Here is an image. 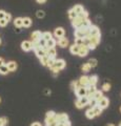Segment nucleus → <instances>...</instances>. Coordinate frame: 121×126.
Segmentation results:
<instances>
[{
	"instance_id": "obj_11",
	"label": "nucleus",
	"mask_w": 121,
	"mask_h": 126,
	"mask_svg": "<svg viewBox=\"0 0 121 126\" xmlns=\"http://www.w3.org/2000/svg\"><path fill=\"white\" fill-rule=\"evenodd\" d=\"M65 64L66 63H65V61L63 60V59H58V60H55V64H54L53 67H56L59 70H61V69H63L65 67Z\"/></svg>"
},
{
	"instance_id": "obj_15",
	"label": "nucleus",
	"mask_w": 121,
	"mask_h": 126,
	"mask_svg": "<svg viewBox=\"0 0 121 126\" xmlns=\"http://www.w3.org/2000/svg\"><path fill=\"white\" fill-rule=\"evenodd\" d=\"M58 45H59L60 47H62V48H64V47L69 46V39L65 38V37H62V38H59L58 39Z\"/></svg>"
},
{
	"instance_id": "obj_9",
	"label": "nucleus",
	"mask_w": 121,
	"mask_h": 126,
	"mask_svg": "<svg viewBox=\"0 0 121 126\" xmlns=\"http://www.w3.org/2000/svg\"><path fill=\"white\" fill-rule=\"evenodd\" d=\"M58 122L55 119V116L53 117H45V125L48 126H57Z\"/></svg>"
},
{
	"instance_id": "obj_3",
	"label": "nucleus",
	"mask_w": 121,
	"mask_h": 126,
	"mask_svg": "<svg viewBox=\"0 0 121 126\" xmlns=\"http://www.w3.org/2000/svg\"><path fill=\"white\" fill-rule=\"evenodd\" d=\"M108 104H110V100H108L106 97H102L98 102H97V105H98L99 107H101L102 109L108 107Z\"/></svg>"
},
{
	"instance_id": "obj_25",
	"label": "nucleus",
	"mask_w": 121,
	"mask_h": 126,
	"mask_svg": "<svg viewBox=\"0 0 121 126\" xmlns=\"http://www.w3.org/2000/svg\"><path fill=\"white\" fill-rule=\"evenodd\" d=\"M14 25L16 26V27H18V29H20V27H22V26H23L22 18H21V17H18V18L15 19V20H14Z\"/></svg>"
},
{
	"instance_id": "obj_17",
	"label": "nucleus",
	"mask_w": 121,
	"mask_h": 126,
	"mask_svg": "<svg viewBox=\"0 0 121 126\" xmlns=\"http://www.w3.org/2000/svg\"><path fill=\"white\" fill-rule=\"evenodd\" d=\"M7 66V68H9L10 72H15V70L17 69V63L15 61H10L7 62V64H5Z\"/></svg>"
},
{
	"instance_id": "obj_29",
	"label": "nucleus",
	"mask_w": 121,
	"mask_h": 126,
	"mask_svg": "<svg viewBox=\"0 0 121 126\" xmlns=\"http://www.w3.org/2000/svg\"><path fill=\"white\" fill-rule=\"evenodd\" d=\"M68 14H69V18L71 19V20H74L77 16H78V14L76 13L75 11H74L73 9H71V10H69V12H68Z\"/></svg>"
},
{
	"instance_id": "obj_38",
	"label": "nucleus",
	"mask_w": 121,
	"mask_h": 126,
	"mask_svg": "<svg viewBox=\"0 0 121 126\" xmlns=\"http://www.w3.org/2000/svg\"><path fill=\"white\" fill-rule=\"evenodd\" d=\"M91 25H92V23H91V21H89V19L87 18V19H85V20L83 21L82 26H81V27H86V29H88Z\"/></svg>"
},
{
	"instance_id": "obj_58",
	"label": "nucleus",
	"mask_w": 121,
	"mask_h": 126,
	"mask_svg": "<svg viewBox=\"0 0 121 126\" xmlns=\"http://www.w3.org/2000/svg\"><path fill=\"white\" fill-rule=\"evenodd\" d=\"M120 112H121V107H120Z\"/></svg>"
},
{
	"instance_id": "obj_37",
	"label": "nucleus",
	"mask_w": 121,
	"mask_h": 126,
	"mask_svg": "<svg viewBox=\"0 0 121 126\" xmlns=\"http://www.w3.org/2000/svg\"><path fill=\"white\" fill-rule=\"evenodd\" d=\"M55 60H56L55 58H50L49 61H48V64H46V66H48V67H50V68H52L53 66H54V64H55Z\"/></svg>"
},
{
	"instance_id": "obj_54",
	"label": "nucleus",
	"mask_w": 121,
	"mask_h": 126,
	"mask_svg": "<svg viewBox=\"0 0 121 126\" xmlns=\"http://www.w3.org/2000/svg\"><path fill=\"white\" fill-rule=\"evenodd\" d=\"M106 126H115V125H114V124H107Z\"/></svg>"
},
{
	"instance_id": "obj_7",
	"label": "nucleus",
	"mask_w": 121,
	"mask_h": 126,
	"mask_svg": "<svg viewBox=\"0 0 121 126\" xmlns=\"http://www.w3.org/2000/svg\"><path fill=\"white\" fill-rule=\"evenodd\" d=\"M55 119L58 123H63L64 121L69 120V116L66 113H55Z\"/></svg>"
},
{
	"instance_id": "obj_28",
	"label": "nucleus",
	"mask_w": 121,
	"mask_h": 126,
	"mask_svg": "<svg viewBox=\"0 0 121 126\" xmlns=\"http://www.w3.org/2000/svg\"><path fill=\"white\" fill-rule=\"evenodd\" d=\"M73 10L75 11L78 15H79V14H81V13H82V12L84 11V7H83L82 5H80V4H76L75 6L73 7Z\"/></svg>"
},
{
	"instance_id": "obj_20",
	"label": "nucleus",
	"mask_w": 121,
	"mask_h": 126,
	"mask_svg": "<svg viewBox=\"0 0 121 126\" xmlns=\"http://www.w3.org/2000/svg\"><path fill=\"white\" fill-rule=\"evenodd\" d=\"M103 97V93H102V90H96L95 94H93V99L94 100H96L97 102H98L101 98Z\"/></svg>"
},
{
	"instance_id": "obj_4",
	"label": "nucleus",
	"mask_w": 121,
	"mask_h": 126,
	"mask_svg": "<svg viewBox=\"0 0 121 126\" xmlns=\"http://www.w3.org/2000/svg\"><path fill=\"white\" fill-rule=\"evenodd\" d=\"M75 94H76V96L78 97V98H81V97H85L86 96V94H87V92H86V87L85 86H79L76 90H75Z\"/></svg>"
},
{
	"instance_id": "obj_59",
	"label": "nucleus",
	"mask_w": 121,
	"mask_h": 126,
	"mask_svg": "<svg viewBox=\"0 0 121 126\" xmlns=\"http://www.w3.org/2000/svg\"><path fill=\"white\" fill-rule=\"evenodd\" d=\"M45 126H48V125H45Z\"/></svg>"
},
{
	"instance_id": "obj_24",
	"label": "nucleus",
	"mask_w": 121,
	"mask_h": 126,
	"mask_svg": "<svg viewBox=\"0 0 121 126\" xmlns=\"http://www.w3.org/2000/svg\"><path fill=\"white\" fill-rule=\"evenodd\" d=\"M85 116H86V118H87V119H89V120H92V119H94V118L96 117L95 113H94L93 108H88L86 111H85Z\"/></svg>"
},
{
	"instance_id": "obj_21",
	"label": "nucleus",
	"mask_w": 121,
	"mask_h": 126,
	"mask_svg": "<svg viewBox=\"0 0 121 126\" xmlns=\"http://www.w3.org/2000/svg\"><path fill=\"white\" fill-rule=\"evenodd\" d=\"M98 82V76L93 75V76L88 77V85H96Z\"/></svg>"
},
{
	"instance_id": "obj_5",
	"label": "nucleus",
	"mask_w": 121,
	"mask_h": 126,
	"mask_svg": "<svg viewBox=\"0 0 121 126\" xmlns=\"http://www.w3.org/2000/svg\"><path fill=\"white\" fill-rule=\"evenodd\" d=\"M98 35H100V30L98 26L96 25H91L88 27V36H98ZM87 37V36H86Z\"/></svg>"
},
{
	"instance_id": "obj_46",
	"label": "nucleus",
	"mask_w": 121,
	"mask_h": 126,
	"mask_svg": "<svg viewBox=\"0 0 121 126\" xmlns=\"http://www.w3.org/2000/svg\"><path fill=\"white\" fill-rule=\"evenodd\" d=\"M7 23H9V22H6L4 19H0V26H1V27L6 26V25H7Z\"/></svg>"
},
{
	"instance_id": "obj_40",
	"label": "nucleus",
	"mask_w": 121,
	"mask_h": 126,
	"mask_svg": "<svg viewBox=\"0 0 121 126\" xmlns=\"http://www.w3.org/2000/svg\"><path fill=\"white\" fill-rule=\"evenodd\" d=\"M111 89V84L110 83H104L102 85V90L103 92H108Z\"/></svg>"
},
{
	"instance_id": "obj_57",
	"label": "nucleus",
	"mask_w": 121,
	"mask_h": 126,
	"mask_svg": "<svg viewBox=\"0 0 121 126\" xmlns=\"http://www.w3.org/2000/svg\"><path fill=\"white\" fill-rule=\"evenodd\" d=\"M0 44H1V40H0Z\"/></svg>"
},
{
	"instance_id": "obj_34",
	"label": "nucleus",
	"mask_w": 121,
	"mask_h": 126,
	"mask_svg": "<svg viewBox=\"0 0 121 126\" xmlns=\"http://www.w3.org/2000/svg\"><path fill=\"white\" fill-rule=\"evenodd\" d=\"M81 69H82V72H83V73H88L89 70H91V66H89L88 63H85V64L82 65Z\"/></svg>"
},
{
	"instance_id": "obj_6",
	"label": "nucleus",
	"mask_w": 121,
	"mask_h": 126,
	"mask_svg": "<svg viewBox=\"0 0 121 126\" xmlns=\"http://www.w3.org/2000/svg\"><path fill=\"white\" fill-rule=\"evenodd\" d=\"M87 38H88V41H89L88 44H94V45L97 46L100 43L101 35H98V36H87Z\"/></svg>"
},
{
	"instance_id": "obj_33",
	"label": "nucleus",
	"mask_w": 121,
	"mask_h": 126,
	"mask_svg": "<svg viewBox=\"0 0 121 126\" xmlns=\"http://www.w3.org/2000/svg\"><path fill=\"white\" fill-rule=\"evenodd\" d=\"M80 86V83H79V81L78 80H75V81H73L72 83H71V88L73 89V90H76L78 87Z\"/></svg>"
},
{
	"instance_id": "obj_43",
	"label": "nucleus",
	"mask_w": 121,
	"mask_h": 126,
	"mask_svg": "<svg viewBox=\"0 0 121 126\" xmlns=\"http://www.w3.org/2000/svg\"><path fill=\"white\" fill-rule=\"evenodd\" d=\"M74 44H77V45H83V39L81 38H75V43Z\"/></svg>"
},
{
	"instance_id": "obj_22",
	"label": "nucleus",
	"mask_w": 121,
	"mask_h": 126,
	"mask_svg": "<svg viewBox=\"0 0 121 126\" xmlns=\"http://www.w3.org/2000/svg\"><path fill=\"white\" fill-rule=\"evenodd\" d=\"M79 48H80L79 45L73 44L71 47H69V52H71L72 55H78V53H79Z\"/></svg>"
},
{
	"instance_id": "obj_12",
	"label": "nucleus",
	"mask_w": 121,
	"mask_h": 126,
	"mask_svg": "<svg viewBox=\"0 0 121 126\" xmlns=\"http://www.w3.org/2000/svg\"><path fill=\"white\" fill-rule=\"evenodd\" d=\"M21 48L24 50V52H30L31 49L33 48V44H32V41H23L21 43Z\"/></svg>"
},
{
	"instance_id": "obj_31",
	"label": "nucleus",
	"mask_w": 121,
	"mask_h": 126,
	"mask_svg": "<svg viewBox=\"0 0 121 126\" xmlns=\"http://www.w3.org/2000/svg\"><path fill=\"white\" fill-rule=\"evenodd\" d=\"M42 38H43L45 41L50 40V39H52V38H53L52 33H50V32H44V33H42Z\"/></svg>"
},
{
	"instance_id": "obj_18",
	"label": "nucleus",
	"mask_w": 121,
	"mask_h": 126,
	"mask_svg": "<svg viewBox=\"0 0 121 126\" xmlns=\"http://www.w3.org/2000/svg\"><path fill=\"white\" fill-rule=\"evenodd\" d=\"M96 90H97L96 85H87L86 86V92H87L86 96H93Z\"/></svg>"
},
{
	"instance_id": "obj_13",
	"label": "nucleus",
	"mask_w": 121,
	"mask_h": 126,
	"mask_svg": "<svg viewBox=\"0 0 121 126\" xmlns=\"http://www.w3.org/2000/svg\"><path fill=\"white\" fill-rule=\"evenodd\" d=\"M32 42H38L42 38V33L39 31H35L32 33Z\"/></svg>"
},
{
	"instance_id": "obj_16",
	"label": "nucleus",
	"mask_w": 121,
	"mask_h": 126,
	"mask_svg": "<svg viewBox=\"0 0 121 126\" xmlns=\"http://www.w3.org/2000/svg\"><path fill=\"white\" fill-rule=\"evenodd\" d=\"M35 54H36V56L39 59L42 58V57H44V56H46V52H45L43 48H42V47H39V48L35 49Z\"/></svg>"
},
{
	"instance_id": "obj_35",
	"label": "nucleus",
	"mask_w": 121,
	"mask_h": 126,
	"mask_svg": "<svg viewBox=\"0 0 121 126\" xmlns=\"http://www.w3.org/2000/svg\"><path fill=\"white\" fill-rule=\"evenodd\" d=\"M36 16H37V18H39V19L44 18V16H45L44 11H42V10H38V11L36 12Z\"/></svg>"
},
{
	"instance_id": "obj_42",
	"label": "nucleus",
	"mask_w": 121,
	"mask_h": 126,
	"mask_svg": "<svg viewBox=\"0 0 121 126\" xmlns=\"http://www.w3.org/2000/svg\"><path fill=\"white\" fill-rule=\"evenodd\" d=\"M78 16H79V17H81V18H83V19H87V18H88V13H87V12L84 10V11L82 12V13L79 14Z\"/></svg>"
},
{
	"instance_id": "obj_45",
	"label": "nucleus",
	"mask_w": 121,
	"mask_h": 126,
	"mask_svg": "<svg viewBox=\"0 0 121 126\" xmlns=\"http://www.w3.org/2000/svg\"><path fill=\"white\" fill-rule=\"evenodd\" d=\"M11 19H12V15L9 14V13H5V16H4V20L6 22H10L11 21Z\"/></svg>"
},
{
	"instance_id": "obj_8",
	"label": "nucleus",
	"mask_w": 121,
	"mask_h": 126,
	"mask_svg": "<svg viewBox=\"0 0 121 126\" xmlns=\"http://www.w3.org/2000/svg\"><path fill=\"white\" fill-rule=\"evenodd\" d=\"M88 47L86 45H80V48H79V53H78V56L79 57H86L87 54H88Z\"/></svg>"
},
{
	"instance_id": "obj_44",
	"label": "nucleus",
	"mask_w": 121,
	"mask_h": 126,
	"mask_svg": "<svg viewBox=\"0 0 121 126\" xmlns=\"http://www.w3.org/2000/svg\"><path fill=\"white\" fill-rule=\"evenodd\" d=\"M87 105H91V108H93L94 106H96V105H97V101H96V100H94V99L89 100V102H88V104H87Z\"/></svg>"
},
{
	"instance_id": "obj_26",
	"label": "nucleus",
	"mask_w": 121,
	"mask_h": 126,
	"mask_svg": "<svg viewBox=\"0 0 121 126\" xmlns=\"http://www.w3.org/2000/svg\"><path fill=\"white\" fill-rule=\"evenodd\" d=\"M56 44H57V41L54 38H52V39H50V40L46 41V47H48V48H50V47H55Z\"/></svg>"
},
{
	"instance_id": "obj_52",
	"label": "nucleus",
	"mask_w": 121,
	"mask_h": 126,
	"mask_svg": "<svg viewBox=\"0 0 121 126\" xmlns=\"http://www.w3.org/2000/svg\"><path fill=\"white\" fill-rule=\"evenodd\" d=\"M36 1L39 3V4H42V3H45L46 0H36Z\"/></svg>"
},
{
	"instance_id": "obj_39",
	"label": "nucleus",
	"mask_w": 121,
	"mask_h": 126,
	"mask_svg": "<svg viewBox=\"0 0 121 126\" xmlns=\"http://www.w3.org/2000/svg\"><path fill=\"white\" fill-rule=\"evenodd\" d=\"M38 43H39V46H40V47H42V48H44V47L46 46V41L44 40L43 38H41L40 40L38 41Z\"/></svg>"
},
{
	"instance_id": "obj_53",
	"label": "nucleus",
	"mask_w": 121,
	"mask_h": 126,
	"mask_svg": "<svg viewBox=\"0 0 121 126\" xmlns=\"http://www.w3.org/2000/svg\"><path fill=\"white\" fill-rule=\"evenodd\" d=\"M57 126H65V125H64L63 123H58V124H57Z\"/></svg>"
},
{
	"instance_id": "obj_51",
	"label": "nucleus",
	"mask_w": 121,
	"mask_h": 126,
	"mask_svg": "<svg viewBox=\"0 0 121 126\" xmlns=\"http://www.w3.org/2000/svg\"><path fill=\"white\" fill-rule=\"evenodd\" d=\"M4 64V59H3L2 57H0V66Z\"/></svg>"
},
{
	"instance_id": "obj_41",
	"label": "nucleus",
	"mask_w": 121,
	"mask_h": 126,
	"mask_svg": "<svg viewBox=\"0 0 121 126\" xmlns=\"http://www.w3.org/2000/svg\"><path fill=\"white\" fill-rule=\"evenodd\" d=\"M7 124V119L5 117L0 118V126H5Z\"/></svg>"
},
{
	"instance_id": "obj_14",
	"label": "nucleus",
	"mask_w": 121,
	"mask_h": 126,
	"mask_svg": "<svg viewBox=\"0 0 121 126\" xmlns=\"http://www.w3.org/2000/svg\"><path fill=\"white\" fill-rule=\"evenodd\" d=\"M64 34H65V31L63 27H57V29L54 31V35H55L56 38H62L64 37Z\"/></svg>"
},
{
	"instance_id": "obj_48",
	"label": "nucleus",
	"mask_w": 121,
	"mask_h": 126,
	"mask_svg": "<svg viewBox=\"0 0 121 126\" xmlns=\"http://www.w3.org/2000/svg\"><path fill=\"white\" fill-rule=\"evenodd\" d=\"M4 16H5V12L0 11V19H4Z\"/></svg>"
},
{
	"instance_id": "obj_32",
	"label": "nucleus",
	"mask_w": 121,
	"mask_h": 126,
	"mask_svg": "<svg viewBox=\"0 0 121 126\" xmlns=\"http://www.w3.org/2000/svg\"><path fill=\"white\" fill-rule=\"evenodd\" d=\"M87 63L89 64V66H91V68H92V67H96L97 64H98V61H97V59L92 58V59H89Z\"/></svg>"
},
{
	"instance_id": "obj_10",
	"label": "nucleus",
	"mask_w": 121,
	"mask_h": 126,
	"mask_svg": "<svg viewBox=\"0 0 121 126\" xmlns=\"http://www.w3.org/2000/svg\"><path fill=\"white\" fill-rule=\"evenodd\" d=\"M43 49L46 52V56H49L50 58H55V57H56L57 52H56V48H55V47H50V48H48V47L45 46Z\"/></svg>"
},
{
	"instance_id": "obj_27",
	"label": "nucleus",
	"mask_w": 121,
	"mask_h": 126,
	"mask_svg": "<svg viewBox=\"0 0 121 126\" xmlns=\"http://www.w3.org/2000/svg\"><path fill=\"white\" fill-rule=\"evenodd\" d=\"M93 110H94V113H95V116L96 117H99L101 113H102V110L103 109L101 108V107H99L98 105H96V106H94V107H93Z\"/></svg>"
},
{
	"instance_id": "obj_36",
	"label": "nucleus",
	"mask_w": 121,
	"mask_h": 126,
	"mask_svg": "<svg viewBox=\"0 0 121 126\" xmlns=\"http://www.w3.org/2000/svg\"><path fill=\"white\" fill-rule=\"evenodd\" d=\"M49 59H50V57H49V56H44V57H42V58H40V63H41L42 65L46 66V64H48V61H49Z\"/></svg>"
},
{
	"instance_id": "obj_47",
	"label": "nucleus",
	"mask_w": 121,
	"mask_h": 126,
	"mask_svg": "<svg viewBox=\"0 0 121 126\" xmlns=\"http://www.w3.org/2000/svg\"><path fill=\"white\" fill-rule=\"evenodd\" d=\"M53 116H55V112L53 110H50V111L46 112V117H53Z\"/></svg>"
},
{
	"instance_id": "obj_30",
	"label": "nucleus",
	"mask_w": 121,
	"mask_h": 126,
	"mask_svg": "<svg viewBox=\"0 0 121 126\" xmlns=\"http://www.w3.org/2000/svg\"><path fill=\"white\" fill-rule=\"evenodd\" d=\"M7 73H10V70H9V68H7V66L5 65V63H4L3 65L0 66V74L1 75H6Z\"/></svg>"
},
{
	"instance_id": "obj_1",
	"label": "nucleus",
	"mask_w": 121,
	"mask_h": 126,
	"mask_svg": "<svg viewBox=\"0 0 121 126\" xmlns=\"http://www.w3.org/2000/svg\"><path fill=\"white\" fill-rule=\"evenodd\" d=\"M88 102H89V100H88L87 96L81 97V98H78V99H77L75 105H76V107H77V108H79V109H80V108H83L84 106H86V105L88 104Z\"/></svg>"
},
{
	"instance_id": "obj_2",
	"label": "nucleus",
	"mask_w": 121,
	"mask_h": 126,
	"mask_svg": "<svg viewBox=\"0 0 121 126\" xmlns=\"http://www.w3.org/2000/svg\"><path fill=\"white\" fill-rule=\"evenodd\" d=\"M84 20H85V19L79 17V16H77L74 20H72V25L75 27V29H79V27L82 26V23H83Z\"/></svg>"
},
{
	"instance_id": "obj_23",
	"label": "nucleus",
	"mask_w": 121,
	"mask_h": 126,
	"mask_svg": "<svg viewBox=\"0 0 121 126\" xmlns=\"http://www.w3.org/2000/svg\"><path fill=\"white\" fill-rule=\"evenodd\" d=\"M22 21H23V26L24 27H30L31 25H32V19H31L30 17H24V18H22Z\"/></svg>"
},
{
	"instance_id": "obj_50",
	"label": "nucleus",
	"mask_w": 121,
	"mask_h": 126,
	"mask_svg": "<svg viewBox=\"0 0 121 126\" xmlns=\"http://www.w3.org/2000/svg\"><path fill=\"white\" fill-rule=\"evenodd\" d=\"M31 126H42V125L39 123V122H34V123L31 124Z\"/></svg>"
},
{
	"instance_id": "obj_55",
	"label": "nucleus",
	"mask_w": 121,
	"mask_h": 126,
	"mask_svg": "<svg viewBox=\"0 0 121 126\" xmlns=\"http://www.w3.org/2000/svg\"><path fill=\"white\" fill-rule=\"evenodd\" d=\"M0 103H1V98H0Z\"/></svg>"
},
{
	"instance_id": "obj_56",
	"label": "nucleus",
	"mask_w": 121,
	"mask_h": 126,
	"mask_svg": "<svg viewBox=\"0 0 121 126\" xmlns=\"http://www.w3.org/2000/svg\"><path fill=\"white\" fill-rule=\"evenodd\" d=\"M119 126H121V122H120V124H119Z\"/></svg>"
},
{
	"instance_id": "obj_49",
	"label": "nucleus",
	"mask_w": 121,
	"mask_h": 126,
	"mask_svg": "<svg viewBox=\"0 0 121 126\" xmlns=\"http://www.w3.org/2000/svg\"><path fill=\"white\" fill-rule=\"evenodd\" d=\"M63 124L65 125V126H72V123L69 122V120H66V121H64L63 122Z\"/></svg>"
},
{
	"instance_id": "obj_19",
	"label": "nucleus",
	"mask_w": 121,
	"mask_h": 126,
	"mask_svg": "<svg viewBox=\"0 0 121 126\" xmlns=\"http://www.w3.org/2000/svg\"><path fill=\"white\" fill-rule=\"evenodd\" d=\"M78 81H79V83H80L81 86H85V87H86V86L88 85V77L87 76L80 77V79Z\"/></svg>"
}]
</instances>
